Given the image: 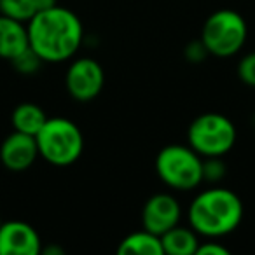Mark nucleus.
<instances>
[{
  "label": "nucleus",
  "mask_w": 255,
  "mask_h": 255,
  "mask_svg": "<svg viewBox=\"0 0 255 255\" xmlns=\"http://www.w3.org/2000/svg\"><path fill=\"white\" fill-rule=\"evenodd\" d=\"M28 46V32L23 21L0 14V58L12 60Z\"/></svg>",
  "instance_id": "obj_11"
},
{
  "label": "nucleus",
  "mask_w": 255,
  "mask_h": 255,
  "mask_svg": "<svg viewBox=\"0 0 255 255\" xmlns=\"http://www.w3.org/2000/svg\"><path fill=\"white\" fill-rule=\"evenodd\" d=\"M247 21L233 9H220L206 18L201 30V44L206 53L217 58H229L240 53L247 42Z\"/></svg>",
  "instance_id": "obj_5"
},
{
  "label": "nucleus",
  "mask_w": 255,
  "mask_h": 255,
  "mask_svg": "<svg viewBox=\"0 0 255 255\" xmlns=\"http://www.w3.org/2000/svg\"><path fill=\"white\" fill-rule=\"evenodd\" d=\"M37 12L33 0H0V14L28 23Z\"/></svg>",
  "instance_id": "obj_15"
},
{
  "label": "nucleus",
  "mask_w": 255,
  "mask_h": 255,
  "mask_svg": "<svg viewBox=\"0 0 255 255\" xmlns=\"http://www.w3.org/2000/svg\"><path fill=\"white\" fill-rule=\"evenodd\" d=\"M238 77L250 88H255V53L243 56L238 63Z\"/></svg>",
  "instance_id": "obj_18"
},
{
  "label": "nucleus",
  "mask_w": 255,
  "mask_h": 255,
  "mask_svg": "<svg viewBox=\"0 0 255 255\" xmlns=\"http://www.w3.org/2000/svg\"><path fill=\"white\" fill-rule=\"evenodd\" d=\"M226 175V164L220 157H206L203 159V182H220Z\"/></svg>",
  "instance_id": "obj_17"
},
{
  "label": "nucleus",
  "mask_w": 255,
  "mask_h": 255,
  "mask_svg": "<svg viewBox=\"0 0 255 255\" xmlns=\"http://www.w3.org/2000/svg\"><path fill=\"white\" fill-rule=\"evenodd\" d=\"M119 255H164L161 238L147 229L128 234L117 247Z\"/></svg>",
  "instance_id": "obj_13"
},
{
  "label": "nucleus",
  "mask_w": 255,
  "mask_h": 255,
  "mask_svg": "<svg viewBox=\"0 0 255 255\" xmlns=\"http://www.w3.org/2000/svg\"><path fill=\"white\" fill-rule=\"evenodd\" d=\"M26 32L30 47L47 63L70 60L79 51L84 35L79 16L61 5L35 12Z\"/></svg>",
  "instance_id": "obj_1"
},
{
  "label": "nucleus",
  "mask_w": 255,
  "mask_h": 255,
  "mask_svg": "<svg viewBox=\"0 0 255 255\" xmlns=\"http://www.w3.org/2000/svg\"><path fill=\"white\" fill-rule=\"evenodd\" d=\"M243 220V203L236 192L210 187L199 192L189 206V224L205 238H222L236 231Z\"/></svg>",
  "instance_id": "obj_2"
},
{
  "label": "nucleus",
  "mask_w": 255,
  "mask_h": 255,
  "mask_svg": "<svg viewBox=\"0 0 255 255\" xmlns=\"http://www.w3.org/2000/svg\"><path fill=\"white\" fill-rule=\"evenodd\" d=\"M187 142L201 157H222L236 143V128L224 114L206 112L191 123Z\"/></svg>",
  "instance_id": "obj_6"
},
{
  "label": "nucleus",
  "mask_w": 255,
  "mask_h": 255,
  "mask_svg": "<svg viewBox=\"0 0 255 255\" xmlns=\"http://www.w3.org/2000/svg\"><path fill=\"white\" fill-rule=\"evenodd\" d=\"M156 173L175 191H192L203 182V157L191 145L171 143L157 152Z\"/></svg>",
  "instance_id": "obj_4"
},
{
  "label": "nucleus",
  "mask_w": 255,
  "mask_h": 255,
  "mask_svg": "<svg viewBox=\"0 0 255 255\" xmlns=\"http://www.w3.org/2000/svg\"><path fill=\"white\" fill-rule=\"evenodd\" d=\"M196 255H229V250L215 241H206V243H199Z\"/></svg>",
  "instance_id": "obj_19"
},
{
  "label": "nucleus",
  "mask_w": 255,
  "mask_h": 255,
  "mask_svg": "<svg viewBox=\"0 0 255 255\" xmlns=\"http://www.w3.org/2000/svg\"><path fill=\"white\" fill-rule=\"evenodd\" d=\"M105 74L102 65L93 58H79L72 61L65 77L68 95L77 102H91L102 93Z\"/></svg>",
  "instance_id": "obj_7"
},
{
  "label": "nucleus",
  "mask_w": 255,
  "mask_h": 255,
  "mask_svg": "<svg viewBox=\"0 0 255 255\" xmlns=\"http://www.w3.org/2000/svg\"><path fill=\"white\" fill-rule=\"evenodd\" d=\"M39 157L35 136L16 131L11 133L0 145V161L11 171H25Z\"/></svg>",
  "instance_id": "obj_10"
},
{
  "label": "nucleus",
  "mask_w": 255,
  "mask_h": 255,
  "mask_svg": "<svg viewBox=\"0 0 255 255\" xmlns=\"http://www.w3.org/2000/svg\"><path fill=\"white\" fill-rule=\"evenodd\" d=\"M33 4H35L37 12L39 11H46V9H51L54 5H58V0H33Z\"/></svg>",
  "instance_id": "obj_20"
},
{
  "label": "nucleus",
  "mask_w": 255,
  "mask_h": 255,
  "mask_svg": "<svg viewBox=\"0 0 255 255\" xmlns=\"http://www.w3.org/2000/svg\"><path fill=\"white\" fill-rule=\"evenodd\" d=\"M35 142L39 156L54 166H70L84 150V136L79 126L65 117H47Z\"/></svg>",
  "instance_id": "obj_3"
},
{
  "label": "nucleus",
  "mask_w": 255,
  "mask_h": 255,
  "mask_svg": "<svg viewBox=\"0 0 255 255\" xmlns=\"http://www.w3.org/2000/svg\"><path fill=\"white\" fill-rule=\"evenodd\" d=\"M40 250V238L30 224L21 220L0 224V255H37Z\"/></svg>",
  "instance_id": "obj_9"
},
{
  "label": "nucleus",
  "mask_w": 255,
  "mask_h": 255,
  "mask_svg": "<svg viewBox=\"0 0 255 255\" xmlns=\"http://www.w3.org/2000/svg\"><path fill=\"white\" fill-rule=\"evenodd\" d=\"M11 63H12V67H14L16 70L19 72V74L32 75V74H35V72L39 70L40 65H42L44 61L40 60L39 54H37L35 51H33L32 47L28 46L25 51H21L18 56L12 58Z\"/></svg>",
  "instance_id": "obj_16"
},
{
  "label": "nucleus",
  "mask_w": 255,
  "mask_h": 255,
  "mask_svg": "<svg viewBox=\"0 0 255 255\" xmlns=\"http://www.w3.org/2000/svg\"><path fill=\"white\" fill-rule=\"evenodd\" d=\"M11 121L16 131L35 136L40 131V128L44 126V123L47 121V116L35 103H21V105H18L14 109Z\"/></svg>",
  "instance_id": "obj_14"
},
{
  "label": "nucleus",
  "mask_w": 255,
  "mask_h": 255,
  "mask_svg": "<svg viewBox=\"0 0 255 255\" xmlns=\"http://www.w3.org/2000/svg\"><path fill=\"white\" fill-rule=\"evenodd\" d=\"M0 224H2V222H0Z\"/></svg>",
  "instance_id": "obj_21"
},
{
  "label": "nucleus",
  "mask_w": 255,
  "mask_h": 255,
  "mask_svg": "<svg viewBox=\"0 0 255 255\" xmlns=\"http://www.w3.org/2000/svg\"><path fill=\"white\" fill-rule=\"evenodd\" d=\"M161 247L164 255H196L199 247L198 233L194 229L175 226L161 234Z\"/></svg>",
  "instance_id": "obj_12"
},
{
  "label": "nucleus",
  "mask_w": 255,
  "mask_h": 255,
  "mask_svg": "<svg viewBox=\"0 0 255 255\" xmlns=\"http://www.w3.org/2000/svg\"><path fill=\"white\" fill-rule=\"evenodd\" d=\"M182 215V208L178 201L171 194L159 192L150 196L142 210V226L150 233L164 234L168 229L178 226Z\"/></svg>",
  "instance_id": "obj_8"
}]
</instances>
